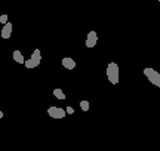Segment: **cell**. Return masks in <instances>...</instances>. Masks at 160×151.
I'll list each match as a JSON object with an SVG mask.
<instances>
[{"instance_id":"obj_11","label":"cell","mask_w":160,"mask_h":151,"mask_svg":"<svg viewBox=\"0 0 160 151\" xmlns=\"http://www.w3.org/2000/svg\"><path fill=\"white\" fill-rule=\"evenodd\" d=\"M0 22L3 24V25H5V24H8V22H9V18H8V15H6V13H3V15L0 17Z\"/></svg>"},{"instance_id":"obj_10","label":"cell","mask_w":160,"mask_h":151,"mask_svg":"<svg viewBox=\"0 0 160 151\" xmlns=\"http://www.w3.org/2000/svg\"><path fill=\"white\" fill-rule=\"evenodd\" d=\"M89 101H86V99H83V101H80V108L83 111H89Z\"/></svg>"},{"instance_id":"obj_6","label":"cell","mask_w":160,"mask_h":151,"mask_svg":"<svg viewBox=\"0 0 160 151\" xmlns=\"http://www.w3.org/2000/svg\"><path fill=\"white\" fill-rule=\"evenodd\" d=\"M0 36H2V39H9V37H11L12 36V22H8L3 25Z\"/></svg>"},{"instance_id":"obj_3","label":"cell","mask_w":160,"mask_h":151,"mask_svg":"<svg viewBox=\"0 0 160 151\" xmlns=\"http://www.w3.org/2000/svg\"><path fill=\"white\" fill-rule=\"evenodd\" d=\"M144 76L150 80L151 85L160 87V73L156 71L154 68H144Z\"/></svg>"},{"instance_id":"obj_9","label":"cell","mask_w":160,"mask_h":151,"mask_svg":"<svg viewBox=\"0 0 160 151\" xmlns=\"http://www.w3.org/2000/svg\"><path fill=\"white\" fill-rule=\"evenodd\" d=\"M53 96L57 99H59V101H64V99H65V93H64L59 87H57V89L53 90Z\"/></svg>"},{"instance_id":"obj_8","label":"cell","mask_w":160,"mask_h":151,"mask_svg":"<svg viewBox=\"0 0 160 151\" xmlns=\"http://www.w3.org/2000/svg\"><path fill=\"white\" fill-rule=\"evenodd\" d=\"M13 61L18 62V64H25V59H24V55L21 53V51H13Z\"/></svg>"},{"instance_id":"obj_1","label":"cell","mask_w":160,"mask_h":151,"mask_svg":"<svg viewBox=\"0 0 160 151\" xmlns=\"http://www.w3.org/2000/svg\"><path fill=\"white\" fill-rule=\"evenodd\" d=\"M107 77H108V81L111 85H117L120 80L119 77V65L116 62H110L107 65Z\"/></svg>"},{"instance_id":"obj_5","label":"cell","mask_w":160,"mask_h":151,"mask_svg":"<svg viewBox=\"0 0 160 151\" xmlns=\"http://www.w3.org/2000/svg\"><path fill=\"white\" fill-rule=\"evenodd\" d=\"M97 43H98V34H97V31H89L88 33V37H86V47H93V46H97Z\"/></svg>"},{"instance_id":"obj_14","label":"cell","mask_w":160,"mask_h":151,"mask_svg":"<svg viewBox=\"0 0 160 151\" xmlns=\"http://www.w3.org/2000/svg\"><path fill=\"white\" fill-rule=\"evenodd\" d=\"M159 3H160V0H159Z\"/></svg>"},{"instance_id":"obj_7","label":"cell","mask_w":160,"mask_h":151,"mask_svg":"<svg viewBox=\"0 0 160 151\" xmlns=\"http://www.w3.org/2000/svg\"><path fill=\"white\" fill-rule=\"evenodd\" d=\"M61 64H62V67H65V68H68V70H74L76 68V61L73 58H68V56H65V58H62V61H61Z\"/></svg>"},{"instance_id":"obj_12","label":"cell","mask_w":160,"mask_h":151,"mask_svg":"<svg viewBox=\"0 0 160 151\" xmlns=\"http://www.w3.org/2000/svg\"><path fill=\"white\" fill-rule=\"evenodd\" d=\"M65 111H67L68 114H74V108H73V107H67V108H65Z\"/></svg>"},{"instance_id":"obj_13","label":"cell","mask_w":160,"mask_h":151,"mask_svg":"<svg viewBox=\"0 0 160 151\" xmlns=\"http://www.w3.org/2000/svg\"><path fill=\"white\" fill-rule=\"evenodd\" d=\"M2 117H3V111H0V119H2Z\"/></svg>"},{"instance_id":"obj_2","label":"cell","mask_w":160,"mask_h":151,"mask_svg":"<svg viewBox=\"0 0 160 151\" xmlns=\"http://www.w3.org/2000/svg\"><path fill=\"white\" fill-rule=\"evenodd\" d=\"M40 62H42V52H40V49H34L33 53H31V58L27 59L24 65L27 68H36V67L40 65Z\"/></svg>"},{"instance_id":"obj_4","label":"cell","mask_w":160,"mask_h":151,"mask_svg":"<svg viewBox=\"0 0 160 151\" xmlns=\"http://www.w3.org/2000/svg\"><path fill=\"white\" fill-rule=\"evenodd\" d=\"M48 114L52 117V119H64L67 111L61 108V107H49L48 108Z\"/></svg>"}]
</instances>
